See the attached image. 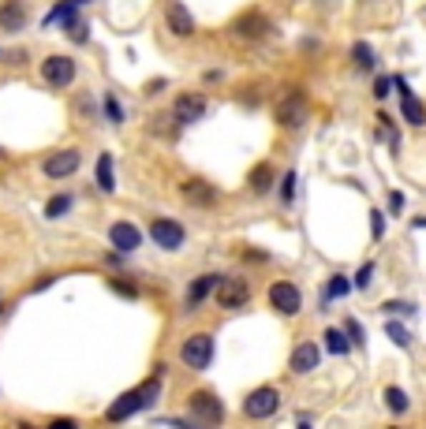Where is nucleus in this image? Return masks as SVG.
Instances as JSON below:
<instances>
[{"label":"nucleus","instance_id":"30","mask_svg":"<svg viewBox=\"0 0 426 429\" xmlns=\"http://www.w3.org/2000/svg\"><path fill=\"white\" fill-rule=\"evenodd\" d=\"M105 112H109V120H112V123H124V108H120L117 97H105Z\"/></svg>","mask_w":426,"mask_h":429},{"label":"nucleus","instance_id":"31","mask_svg":"<svg viewBox=\"0 0 426 429\" xmlns=\"http://www.w3.org/2000/svg\"><path fill=\"white\" fill-rule=\"evenodd\" d=\"M370 280H374V261H367V266L359 269V276H355V288H370Z\"/></svg>","mask_w":426,"mask_h":429},{"label":"nucleus","instance_id":"34","mask_svg":"<svg viewBox=\"0 0 426 429\" xmlns=\"http://www.w3.org/2000/svg\"><path fill=\"white\" fill-rule=\"evenodd\" d=\"M382 310H385V313H415V306H412V303H385Z\"/></svg>","mask_w":426,"mask_h":429},{"label":"nucleus","instance_id":"21","mask_svg":"<svg viewBox=\"0 0 426 429\" xmlns=\"http://www.w3.org/2000/svg\"><path fill=\"white\" fill-rule=\"evenodd\" d=\"M97 187H101L105 194L117 191V179H112V153H101V157H97Z\"/></svg>","mask_w":426,"mask_h":429},{"label":"nucleus","instance_id":"7","mask_svg":"<svg viewBox=\"0 0 426 429\" xmlns=\"http://www.w3.org/2000/svg\"><path fill=\"white\" fill-rule=\"evenodd\" d=\"M206 108H209L206 94H179L172 101V120L176 123H199L206 116Z\"/></svg>","mask_w":426,"mask_h":429},{"label":"nucleus","instance_id":"26","mask_svg":"<svg viewBox=\"0 0 426 429\" xmlns=\"http://www.w3.org/2000/svg\"><path fill=\"white\" fill-rule=\"evenodd\" d=\"M352 60H355V68H359V71H370V68H374V53L367 49V41H355Z\"/></svg>","mask_w":426,"mask_h":429},{"label":"nucleus","instance_id":"12","mask_svg":"<svg viewBox=\"0 0 426 429\" xmlns=\"http://www.w3.org/2000/svg\"><path fill=\"white\" fill-rule=\"evenodd\" d=\"M79 161H83V157H79V150H60V153L49 157L41 168H45L49 179H68V176L79 172Z\"/></svg>","mask_w":426,"mask_h":429},{"label":"nucleus","instance_id":"13","mask_svg":"<svg viewBox=\"0 0 426 429\" xmlns=\"http://www.w3.org/2000/svg\"><path fill=\"white\" fill-rule=\"evenodd\" d=\"M26 26V0H4L0 4V30L4 34H19Z\"/></svg>","mask_w":426,"mask_h":429},{"label":"nucleus","instance_id":"25","mask_svg":"<svg viewBox=\"0 0 426 429\" xmlns=\"http://www.w3.org/2000/svg\"><path fill=\"white\" fill-rule=\"evenodd\" d=\"M352 288H355V284H352L348 276H340V273L330 276V288H325V303H330V299H344V295H348Z\"/></svg>","mask_w":426,"mask_h":429},{"label":"nucleus","instance_id":"35","mask_svg":"<svg viewBox=\"0 0 426 429\" xmlns=\"http://www.w3.org/2000/svg\"><path fill=\"white\" fill-rule=\"evenodd\" d=\"M112 291H120V295H127V299H135V295H139V288H131V284H124V280H112Z\"/></svg>","mask_w":426,"mask_h":429},{"label":"nucleus","instance_id":"37","mask_svg":"<svg viewBox=\"0 0 426 429\" xmlns=\"http://www.w3.org/2000/svg\"><path fill=\"white\" fill-rule=\"evenodd\" d=\"M389 86H392L389 79H378V82H374V94H378V97H385V94H389Z\"/></svg>","mask_w":426,"mask_h":429},{"label":"nucleus","instance_id":"17","mask_svg":"<svg viewBox=\"0 0 426 429\" xmlns=\"http://www.w3.org/2000/svg\"><path fill=\"white\" fill-rule=\"evenodd\" d=\"M165 23H169V30H172L176 38H191V34H194V19H191V11L179 4V0H176V4H169Z\"/></svg>","mask_w":426,"mask_h":429},{"label":"nucleus","instance_id":"36","mask_svg":"<svg viewBox=\"0 0 426 429\" xmlns=\"http://www.w3.org/2000/svg\"><path fill=\"white\" fill-rule=\"evenodd\" d=\"M370 221H374V239H382L385 236V217L382 213H370Z\"/></svg>","mask_w":426,"mask_h":429},{"label":"nucleus","instance_id":"29","mask_svg":"<svg viewBox=\"0 0 426 429\" xmlns=\"http://www.w3.org/2000/svg\"><path fill=\"white\" fill-rule=\"evenodd\" d=\"M296 198V172H284V183H281V202H292Z\"/></svg>","mask_w":426,"mask_h":429},{"label":"nucleus","instance_id":"27","mask_svg":"<svg viewBox=\"0 0 426 429\" xmlns=\"http://www.w3.org/2000/svg\"><path fill=\"white\" fill-rule=\"evenodd\" d=\"M68 209H71V194H56L53 202L45 206V217H49V221H56V217H64Z\"/></svg>","mask_w":426,"mask_h":429},{"label":"nucleus","instance_id":"4","mask_svg":"<svg viewBox=\"0 0 426 429\" xmlns=\"http://www.w3.org/2000/svg\"><path fill=\"white\" fill-rule=\"evenodd\" d=\"M277 407H281V392L266 385V388H254L247 400H243V415L247 418H273Z\"/></svg>","mask_w":426,"mask_h":429},{"label":"nucleus","instance_id":"22","mask_svg":"<svg viewBox=\"0 0 426 429\" xmlns=\"http://www.w3.org/2000/svg\"><path fill=\"white\" fill-rule=\"evenodd\" d=\"M325 351L330 355H348L352 351V336L340 333V328H330V333H325Z\"/></svg>","mask_w":426,"mask_h":429},{"label":"nucleus","instance_id":"32","mask_svg":"<svg viewBox=\"0 0 426 429\" xmlns=\"http://www.w3.org/2000/svg\"><path fill=\"white\" fill-rule=\"evenodd\" d=\"M344 333L352 336V343H363V325H359L355 318H348V325H344Z\"/></svg>","mask_w":426,"mask_h":429},{"label":"nucleus","instance_id":"38","mask_svg":"<svg viewBox=\"0 0 426 429\" xmlns=\"http://www.w3.org/2000/svg\"><path fill=\"white\" fill-rule=\"evenodd\" d=\"M0 157H4V153H0Z\"/></svg>","mask_w":426,"mask_h":429},{"label":"nucleus","instance_id":"15","mask_svg":"<svg viewBox=\"0 0 426 429\" xmlns=\"http://www.w3.org/2000/svg\"><path fill=\"white\" fill-rule=\"evenodd\" d=\"M109 239H112V246H117V251H139V243H142V232L135 224H127V221H117L109 228Z\"/></svg>","mask_w":426,"mask_h":429},{"label":"nucleus","instance_id":"1","mask_svg":"<svg viewBox=\"0 0 426 429\" xmlns=\"http://www.w3.org/2000/svg\"><path fill=\"white\" fill-rule=\"evenodd\" d=\"M157 392H161V373L154 377L150 385H142V388H135V392H124L120 400H117V403H112V407L105 410V422H124V418H131V415H135V410L150 407Z\"/></svg>","mask_w":426,"mask_h":429},{"label":"nucleus","instance_id":"28","mask_svg":"<svg viewBox=\"0 0 426 429\" xmlns=\"http://www.w3.org/2000/svg\"><path fill=\"white\" fill-rule=\"evenodd\" d=\"M385 333H389V340L397 343V348H407V343H412V333H407L404 325H397V321H389V325H385Z\"/></svg>","mask_w":426,"mask_h":429},{"label":"nucleus","instance_id":"10","mask_svg":"<svg viewBox=\"0 0 426 429\" xmlns=\"http://www.w3.org/2000/svg\"><path fill=\"white\" fill-rule=\"evenodd\" d=\"M191 415L199 422H209V425H221L224 422V407L213 392H194L191 395Z\"/></svg>","mask_w":426,"mask_h":429},{"label":"nucleus","instance_id":"20","mask_svg":"<svg viewBox=\"0 0 426 429\" xmlns=\"http://www.w3.org/2000/svg\"><path fill=\"white\" fill-rule=\"evenodd\" d=\"M179 194H184V202H191V206H213L217 202V191H213L206 179H187Z\"/></svg>","mask_w":426,"mask_h":429},{"label":"nucleus","instance_id":"5","mask_svg":"<svg viewBox=\"0 0 426 429\" xmlns=\"http://www.w3.org/2000/svg\"><path fill=\"white\" fill-rule=\"evenodd\" d=\"M277 123L284 131H299L307 123V97L299 90H292L281 105H277Z\"/></svg>","mask_w":426,"mask_h":429},{"label":"nucleus","instance_id":"9","mask_svg":"<svg viewBox=\"0 0 426 429\" xmlns=\"http://www.w3.org/2000/svg\"><path fill=\"white\" fill-rule=\"evenodd\" d=\"M150 239L161 246V251H179L184 246V228H179L176 221H169V217H157L154 224H150Z\"/></svg>","mask_w":426,"mask_h":429},{"label":"nucleus","instance_id":"3","mask_svg":"<svg viewBox=\"0 0 426 429\" xmlns=\"http://www.w3.org/2000/svg\"><path fill=\"white\" fill-rule=\"evenodd\" d=\"M179 358H184V366H191V370H206L213 362V336L209 333H194L184 348H179Z\"/></svg>","mask_w":426,"mask_h":429},{"label":"nucleus","instance_id":"33","mask_svg":"<svg viewBox=\"0 0 426 429\" xmlns=\"http://www.w3.org/2000/svg\"><path fill=\"white\" fill-rule=\"evenodd\" d=\"M389 213H397V217L404 213V194H400V191H392V194H389Z\"/></svg>","mask_w":426,"mask_h":429},{"label":"nucleus","instance_id":"19","mask_svg":"<svg viewBox=\"0 0 426 429\" xmlns=\"http://www.w3.org/2000/svg\"><path fill=\"white\" fill-rule=\"evenodd\" d=\"M86 4H90V0H56V4H53V15L45 19V26H53V23L68 26L71 19H79V15H83Z\"/></svg>","mask_w":426,"mask_h":429},{"label":"nucleus","instance_id":"23","mask_svg":"<svg viewBox=\"0 0 426 429\" xmlns=\"http://www.w3.org/2000/svg\"><path fill=\"white\" fill-rule=\"evenodd\" d=\"M385 407L392 410V415H407L412 400H407V392H404V388H385Z\"/></svg>","mask_w":426,"mask_h":429},{"label":"nucleus","instance_id":"11","mask_svg":"<svg viewBox=\"0 0 426 429\" xmlns=\"http://www.w3.org/2000/svg\"><path fill=\"white\" fill-rule=\"evenodd\" d=\"M392 86H397V94H400V112H404V120L412 123V127H422V123H426V108H422L419 97L412 94V86H407L400 75L392 79Z\"/></svg>","mask_w":426,"mask_h":429},{"label":"nucleus","instance_id":"14","mask_svg":"<svg viewBox=\"0 0 426 429\" xmlns=\"http://www.w3.org/2000/svg\"><path fill=\"white\" fill-rule=\"evenodd\" d=\"M217 284H221V276L217 273H206V276H194L191 280V288H187V313L191 310H199L213 291H217Z\"/></svg>","mask_w":426,"mask_h":429},{"label":"nucleus","instance_id":"8","mask_svg":"<svg viewBox=\"0 0 426 429\" xmlns=\"http://www.w3.org/2000/svg\"><path fill=\"white\" fill-rule=\"evenodd\" d=\"M251 299V288H247V280H239V276H221V284H217V303L221 310H239V306H247Z\"/></svg>","mask_w":426,"mask_h":429},{"label":"nucleus","instance_id":"18","mask_svg":"<svg viewBox=\"0 0 426 429\" xmlns=\"http://www.w3.org/2000/svg\"><path fill=\"white\" fill-rule=\"evenodd\" d=\"M318 362H322V351H318V343H299L296 351H292V373H310V370H318Z\"/></svg>","mask_w":426,"mask_h":429},{"label":"nucleus","instance_id":"16","mask_svg":"<svg viewBox=\"0 0 426 429\" xmlns=\"http://www.w3.org/2000/svg\"><path fill=\"white\" fill-rule=\"evenodd\" d=\"M232 30H236L239 38H247V41H258V38L269 34V23H266V15H262V11H247L243 19H236Z\"/></svg>","mask_w":426,"mask_h":429},{"label":"nucleus","instance_id":"2","mask_svg":"<svg viewBox=\"0 0 426 429\" xmlns=\"http://www.w3.org/2000/svg\"><path fill=\"white\" fill-rule=\"evenodd\" d=\"M269 306L277 313H284V318H296V313L303 310V295H299V288L292 284V280H277V284L269 288Z\"/></svg>","mask_w":426,"mask_h":429},{"label":"nucleus","instance_id":"6","mask_svg":"<svg viewBox=\"0 0 426 429\" xmlns=\"http://www.w3.org/2000/svg\"><path fill=\"white\" fill-rule=\"evenodd\" d=\"M75 75H79V68H75L71 56H49V60L41 64V79L49 82V86H56V90L71 86Z\"/></svg>","mask_w":426,"mask_h":429},{"label":"nucleus","instance_id":"24","mask_svg":"<svg viewBox=\"0 0 426 429\" xmlns=\"http://www.w3.org/2000/svg\"><path fill=\"white\" fill-rule=\"evenodd\" d=\"M269 183H273V168H269V164H258V168L251 172V191L254 194H266Z\"/></svg>","mask_w":426,"mask_h":429}]
</instances>
